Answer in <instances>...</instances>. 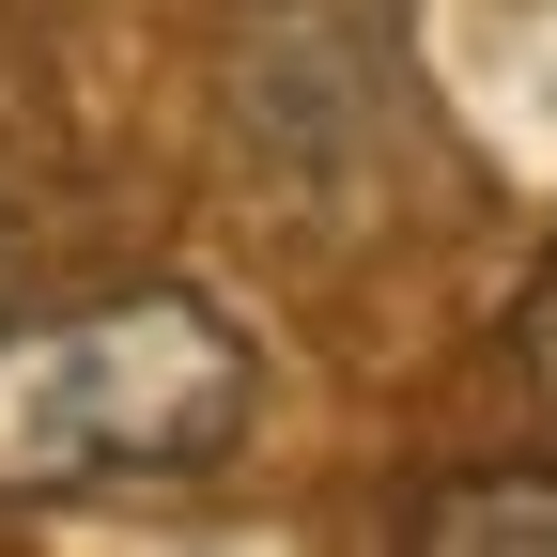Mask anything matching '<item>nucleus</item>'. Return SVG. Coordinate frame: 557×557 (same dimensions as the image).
Listing matches in <instances>:
<instances>
[{
	"label": "nucleus",
	"mask_w": 557,
	"mask_h": 557,
	"mask_svg": "<svg viewBox=\"0 0 557 557\" xmlns=\"http://www.w3.org/2000/svg\"><path fill=\"white\" fill-rule=\"evenodd\" d=\"M218 139H233L248 201H278L310 233L387 218V186L418 156V94H403L387 0H248L233 62H218Z\"/></svg>",
	"instance_id": "2"
},
{
	"label": "nucleus",
	"mask_w": 557,
	"mask_h": 557,
	"mask_svg": "<svg viewBox=\"0 0 557 557\" xmlns=\"http://www.w3.org/2000/svg\"><path fill=\"white\" fill-rule=\"evenodd\" d=\"M403 557H557V465H465L434 496H403Z\"/></svg>",
	"instance_id": "3"
},
{
	"label": "nucleus",
	"mask_w": 557,
	"mask_h": 557,
	"mask_svg": "<svg viewBox=\"0 0 557 557\" xmlns=\"http://www.w3.org/2000/svg\"><path fill=\"white\" fill-rule=\"evenodd\" d=\"M248 418H263V341L186 278L32 310V325H0V511L201 480L248 449Z\"/></svg>",
	"instance_id": "1"
},
{
	"label": "nucleus",
	"mask_w": 557,
	"mask_h": 557,
	"mask_svg": "<svg viewBox=\"0 0 557 557\" xmlns=\"http://www.w3.org/2000/svg\"><path fill=\"white\" fill-rule=\"evenodd\" d=\"M511 387H527V418L557 434V248H542V278L511 295Z\"/></svg>",
	"instance_id": "4"
},
{
	"label": "nucleus",
	"mask_w": 557,
	"mask_h": 557,
	"mask_svg": "<svg viewBox=\"0 0 557 557\" xmlns=\"http://www.w3.org/2000/svg\"><path fill=\"white\" fill-rule=\"evenodd\" d=\"M0 295H16V233H0Z\"/></svg>",
	"instance_id": "5"
}]
</instances>
